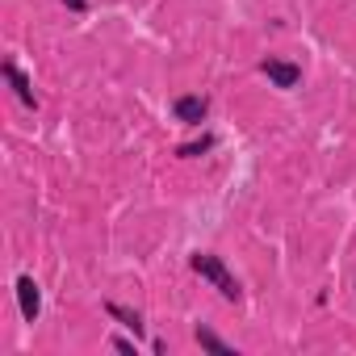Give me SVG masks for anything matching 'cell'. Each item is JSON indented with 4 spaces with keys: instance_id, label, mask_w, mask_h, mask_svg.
Masks as SVG:
<instances>
[{
    "instance_id": "obj_1",
    "label": "cell",
    "mask_w": 356,
    "mask_h": 356,
    "mask_svg": "<svg viewBox=\"0 0 356 356\" xmlns=\"http://www.w3.org/2000/svg\"><path fill=\"white\" fill-rule=\"evenodd\" d=\"M189 264H193V273H197L202 281H210V285H214V289H218V293H222L227 302H239V298H243L239 281H235V277L227 273V264H222L218 256H193Z\"/></svg>"
},
{
    "instance_id": "obj_2",
    "label": "cell",
    "mask_w": 356,
    "mask_h": 356,
    "mask_svg": "<svg viewBox=\"0 0 356 356\" xmlns=\"http://www.w3.org/2000/svg\"><path fill=\"white\" fill-rule=\"evenodd\" d=\"M260 72H264L277 88H298V80H302V67H298V63H285V59H264Z\"/></svg>"
},
{
    "instance_id": "obj_3",
    "label": "cell",
    "mask_w": 356,
    "mask_h": 356,
    "mask_svg": "<svg viewBox=\"0 0 356 356\" xmlns=\"http://www.w3.org/2000/svg\"><path fill=\"white\" fill-rule=\"evenodd\" d=\"M172 113H176V122L197 126V122H206V113H210V101H206V97H176Z\"/></svg>"
},
{
    "instance_id": "obj_4",
    "label": "cell",
    "mask_w": 356,
    "mask_h": 356,
    "mask_svg": "<svg viewBox=\"0 0 356 356\" xmlns=\"http://www.w3.org/2000/svg\"><path fill=\"white\" fill-rule=\"evenodd\" d=\"M17 302H22V318H26V323H34V318H38V310H42V293H38L34 277H17Z\"/></svg>"
},
{
    "instance_id": "obj_5",
    "label": "cell",
    "mask_w": 356,
    "mask_h": 356,
    "mask_svg": "<svg viewBox=\"0 0 356 356\" xmlns=\"http://www.w3.org/2000/svg\"><path fill=\"white\" fill-rule=\"evenodd\" d=\"M5 80H9V84L17 88V97H22L26 105H38V101H34V88H30V80H26V76H22V72H17L13 63H5Z\"/></svg>"
},
{
    "instance_id": "obj_6",
    "label": "cell",
    "mask_w": 356,
    "mask_h": 356,
    "mask_svg": "<svg viewBox=\"0 0 356 356\" xmlns=\"http://www.w3.org/2000/svg\"><path fill=\"white\" fill-rule=\"evenodd\" d=\"M197 343H202L206 352H218V356H235V348H231L227 339H218L210 327H197Z\"/></svg>"
},
{
    "instance_id": "obj_7",
    "label": "cell",
    "mask_w": 356,
    "mask_h": 356,
    "mask_svg": "<svg viewBox=\"0 0 356 356\" xmlns=\"http://www.w3.org/2000/svg\"><path fill=\"white\" fill-rule=\"evenodd\" d=\"M105 310H109V314H113L122 327H130L134 335H143V314H134V310H126V306H118V302H109Z\"/></svg>"
},
{
    "instance_id": "obj_8",
    "label": "cell",
    "mask_w": 356,
    "mask_h": 356,
    "mask_svg": "<svg viewBox=\"0 0 356 356\" xmlns=\"http://www.w3.org/2000/svg\"><path fill=\"white\" fill-rule=\"evenodd\" d=\"M210 147H214V138H210V134H206V138H202V143H189V147H181V155H185V159H189V155H202V151H210Z\"/></svg>"
},
{
    "instance_id": "obj_9",
    "label": "cell",
    "mask_w": 356,
    "mask_h": 356,
    "mask_svg": "<svg viewBox=\"0 0 356 356\" xmlns=\"http://www.w3.org/2000/svg\"><path fill=\"white\" fill-rule=\"evenodd\" d=\"M63 5H67V9H76V13H84V9H88V0H63Z\"/></svg>"
}]
</instances>
